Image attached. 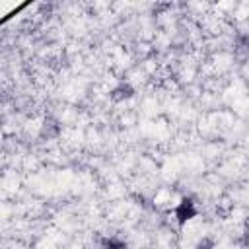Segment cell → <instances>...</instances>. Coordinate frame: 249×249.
<instances>
[{"label": "cell", "instance_id": "obj_2", "mask_svg": "<svg viewBox=\"0 0 249 249\" xmlns=\"http://www.w3.org/2000/svg\"><path fill=\"white\" fill-rule=\"evenodd\" d=\"M99 249H128V243L117 235H105L99 239Z\"/></svg>", "mask_w": 249, "mask_h": 249}, {"label": "cell", "instance_id": "obj_4", "mask_svg": "<svg viewBox=\"0 0 249 249\" xmlns=\"http://www.w3.org/2000/svg\"><path fill=\"white\" fill-rule=\"evenodd\" d=\"M195 249H214V241L208 239V237H204V239H200V241L195 245Z\"/></svg>", "mask_w": 249, "mask_h": 249}, {"label": "cell", "instance_id": "obj_3", "mask_svg": "<svg viewBox=\"0 0 249 249\" xmlns=\"http://www.w3.org/2000/svg\"><path fill=\"white\" fill-rule=\"evenodd\" d=\"M113 93H121L117 99H123V97H124V99H128V97H132V89H130L128 86H121V88H119V89H115Z\"/></svg>", "mask_w": 249, "mask_h": 249}, {"label": "cell", "instance_id": "obj_1", "mask_svg": "<svg viewBox=\"0 0 249 249\" xmlns=\"http://www.w3.org/2000/svg\"><path fill=\"white\" fill-rule=\"evenodd\" d=\"M196 214H198V208H196V202L191 196H183L173 208V218H175V224L179 228L193 222L196 218Z\"/></svg>", "mask_w": 249, "mask_h": 249}]
</instances>
